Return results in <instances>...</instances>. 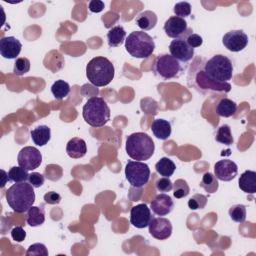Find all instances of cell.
Masks as SVG:
<instances>
[{
  "mask_svg": "<svg viewBox=\"0 0 256 256\" xmlns=\"http://www.w3.org/2000/svg\"><path fill=\"white\" fill-rule=\"evenodd\" d=\"M6 201L14 212H27L35 202L34 187L26 182L15 183L6 191Z\"/></svg>",
  "mask_w": 256,
  "mask_h": 256,
  "instance_id": "6da1fadb",
  "label": "cell"
},
{
  "mask_svg": "<svg viewBox=\"0 0 256 256\" xmlns=\"http://www.w3.org/2000/svg\"><path fill=\"white\" fill-rule=\"evenodd\" d=\"M114 75V65L104 56L94 57L86 65V77L94 86H107L113 80Z\"/></svg>",
  "mask_w": 256,
  "mask_h": 256,
  "instance_id": "7a4b0ae2",
  "label": "cell"
},
{
  "mask_svg": "<svg viewBox=\"0 0 256 256\" xmlns=\"http://www.w3.org/2000/svg\"><path fill=\"white\" fill-rule=\"evenodd\" d=\"M126 153L136 161L148 160L155 151V144L152 138L144 132L132 133L126 138Z\"/></svg>",
  "mask_w": 256,
  "mask_h": 256,
  "instance_id": "3957f363",
  "label": "cell"
},
{
  "mask_svg": "<svg viewBox=\"0 0 256 256\" xmlns=\"http://www.w3.org/2000/svg\"><path fill=\"white\" fill-rule=\"evenodd\" d=\"M82 115L85 122L95 128L103 127L110 120V108L101 97H91L83 106Z\"/></svg>",
  "mask_w": 256,
  "mask_h": 256,
  "instance_id": "277c9868",
  "label": "cell"
},
{
  "mask_svg": "<svg viewBox=\"0 0 256 256\" xmlns=\"http://www.w3.org/2000/svg\"><path fill=\"white\" fill-rule=\"evenodd\" d=\"M125 49L134 58L144 59L152 55L155 49L153 38L144 31H133L125 39Z\"/></svg>",
  "mask_w": 256,
  "mask_h": 256,
  "instance_id": "5b68a950",
  "label": "cell"
},
{
  "mask_svg": "<svg viewBox=\"0 0 256 256\" xmlns=\"http://www.w3.org/2000/svg\"><path fill=\"white\" fill-rule=\"evenodd\" d=\"M203 71L211 80L225 83L231 80L233 76V64L227 56L217 54L205 62Z\"/></svg>",
  "mask_w": 256,
  "mask_h": 256,
  "instance_id": "8992f818",
  "label": "cell"
},
{
  "mask_svg": "<svg viewBox=\"0 0 256 256\" xmlns=\"http://www.w3.org/2000/svg\"><path fill=\"white\" fill-rule=\"evenodd\" d=\"M125 177L134 188L144 187L150 178V168L142 161L128 160L125 166Z\"/></svg>",
  "mask_w": 256,
  "mask_h": 256,
  "instance_id": "52a82bcc",
  "label": "cell"
},
{
  "mask_svg": "<svg viewBox=\"0 0 256 256\" xmlns=\"http://www.w3.org/2000/svg\"><path fill=\"white\" fill-rule=\"evenodd\" d=\"M153 69L156 75L165 80L178 77L182 71L180 62L169 54H162L158 56L154 62Z\"/></svg>",
  "mask_w": 256,
  "mask_h": 256,
  "instance_id": "ba28073f",
  "label": "cell"
},
{
  "mask_svg": "<svg viewBox=\"0 0 256 256\" xmlns=\"http://www.w3.org/2000/svg\"><path fill=\"white\" fill-rule=\"evenodd\" d=\"M19 166L30 171L38 168L42 163L41 152L33 146H26L22 148L17 156Z\"/></svg>",
  "mask_w": 256,
  "mask_h": 256,
  "instance_id": "9c48e42d",
  "label": "cell"
},
{
  "mask_svg": "<svg viewBox=\"0 0 256 256\" xmlns=\"http://www.w3.org/2000/svg\"><path fill=\"white\" fill-rule=\"evenodd\" d=\"M249 38L243 30H231L224 34L222 43L231 52H240L248 45Z\"/></svg>",
  "mask_w": 256,
  "mask_h": 256,
  "instance_id": "30bf717a",
  "label": "cell"
},
{
  "mask_svg": "<svg viewBox=\"0 0 256 256\" xmlns=\"http://www.w3.org/2000/svg\"><path fill=\"white\" fill-rule=\"evenodd\" d=\"M170 55L173 56L179 62H189L194 56V48L189 46L185 38H177L171 41L169 44Z\"/></svg>",
  "mask_w": 256,
  "mask_h": 256,
  "instance_id": "8fae6325",
  "label": "cell"
},
{
  "mask_svg": "<svg viewBox=\"0 0 256 256\" xmlns=\"http://www.w3.org/2000/svg\"><path fill=\"white\" fill-rule=\"evenodd\" d=\"M148 227L150 235L158 240L168 239L172 234L171 222L163 217L152 218Z\"/></svg>",
  "mask_w": 256,
  "mask_h": 256,
  "instance_id": "7c38bea8",
  "label": "cell"
},
{
  "mask_svg": "<svg viewBox=\"0 0 256 256\" xmlns=\"http://www.w3.org/2000/svg\"><path fill=\"white\" fill-rule=\"evenodd\" d=\"M152 219V214L150 208L144 203L138 204L131 208L130 211V223L138 228L143 229L147 227Z\"/></svg>",
  "mask_w": 256,
  "mask_h": 256,
  "instance_id": "4fadbf2b",
  "label": "cell"
},
{
  "mask_svg": "<svg viewBox=\"0 0 256 256\" xmlns=\"http://www.w3.org/2000/svg\"><path fill=\"white\" fill-rule=\"evenodd\" d=\"M238 173L237 164L229 159H222L215 163L214 165V175L218 180L221 181H231Z\"/></svg>",
  "mask_w": 256,
  "mask_h": 256,
  "instance_id": "5bb4252c",
  "label": "cell"
},
{
  "mask_svg": "<svg viewBox=\"0 0 256 256\" xmlns=\"http://www.w3.org/2000/svg\"><path fill=\"white\" fill-rule=\"evenodd\" d=\"M164 32L170 38H180L184 35L188 29L187 22L184 18H180L177 16L169 17L164 23Z\"/></svg>",
  "mask_w": 256,
  "mask_h": 256,
  "instance_id": "9a60e30c",
  "label": "cell"
},
{
  "mask_svg": "<svg viewBox=\"0 0 256 256\" xmlns=\"http://www.w3.org/2000/svg\"><path fill=\"white\" fill-rule=\"evenodd\" d=\"M22 48L21 42L14 36L3 37L0 40V54L5 59H16Z\"/></svg>",
  "mask_w": 256,
  "mask_h": 256,
  "instance_id": "2e32d148",
  "label": "cell"
},
{
  "mask_svg": "<svg viewBox=\"0 0 256 256\" xmlns=\"http://www.w3.org/2000/svg\"><path fill=\"white\" fill-rule=\"evenodd\" d=\"M195 82L200 89L203 90H212V91H219V92H229L231 90V85L228 82L225 83H218L206 76L203 70L197 72L195 76Z\"/></svg>",
  "mask_w": 256,
  "mask_h": 256,
  "instance_id": "e0dca14e",
  "label": "cell"
},
{
  "mask_svg": "<svg viewBox=\"0 0 256 256\" xmlns=\"http://www.w3.org/2000/svg\"><path fill=\"white\" fill-rule=\"evenodd\" d=\"M150 206L154 214L158 216H165L173 210L174 202L169 195L162 193L154 197V199L151 201Z\"/></svg>",
  "mask_w": 256,
  "mask_h": 256,
  "instance_id": "ac0fdd59",
  "label": "cell"
},
{
  "mask_svg": "<svg viewBox=\"0 0 256 256\" xmlns=\"http://www.w3.org/2000/svg\"><path fill=\"white\" fill-rule=\"evenodd\" d=\"M87 152L86 142L82 138L74 137L70 139L66 145V153L70 158L78 159L85 156Z\"/></svg>",
  "mask_w": 256,
  "mask_h": 256,
  "instance_id": "d6986e66",
  "label": "cell"
},
{
  "mask_svg": "<svg viewBox=\"0 0 256 256\" xmlns=\"http://www.w3.org/2000/svg\"><path fill=\"white\" fill-rule=\"evenodd\" d=\"M239 188L247 194H255L256 192V172L246 170L240 175L238 180Z\"/></svg>",
  "mask_w": 256,
  "mask_h": 256,
  "instance_id": "ffe728a7",
  "label": "cell"
},
{
  "mask_svg": "<svg viewBox=\"0 0 256 256\" xmlns=\"http://www.w3.org/2000/svg\"><path fill=\"white\" fill-rule=\"evenodd\" d=\"M151 130L154 136L160 140H166L171 135V124L169 121L159 118L155 119L151 124Z\"/></svg>",
  "mask_w": 256,
  "mask_h": 256,
  "instance_id": "44dd1931",
  "label": "cell"
},
{
  "mask_svg": "<svg viewBox=\"0 0 256 256\" xmlns=\"http://www.w3.org/2000/svg\"><path fill=\"white\" fill-rule=\"evenodd\" d=\"M135 23L140 29L144 31L151 30L157 24V15L150 10L143 11L140 14H138V16L136 17Z\"/></svg>",
  "mask_w": 256,
  "mask_h": 256,
  "instance_id": "7402d4cb",
  "label": "cell"
},
{
  "mask_svg": "<svg viewBox=\"0 0 256 256\" xmlns=\"http://www.w3.org/2000/svg\"><path fill=\"white\" fill-rule=\"evenodd\" d=\"M30 136L34 144L44 146L51 139V130L47 125H39L30 132Z\"/></svg>",
  "mask_w": 256,
  "mask_h": 256,
  "instance_id": "603a6c76",
  "label": "cell"
},
{
  "mask_svg": "<svg viewBox=\"0 0 256 256\" xmlns=\"http://www.w3.org/2000/svg\"><path fill=\"white\" fill-rule=\"evenodd\" d=\"M44 221H45V211L42 206L41 207L32 206L27 211L26 222L29 226H31V227L40 226L44 223Z\"/></svg>",
  "mask_w": 256,
  "mask_h": 256,
  "instance_id": "cb8c5ba5",
  "label": "cell"
},
{
  "mask_svg": "<svg viewBox=\"0 0 256 256\" xmlns=\"http://www.w3.org/2000/svg\"><path fill=\"white\" fill-rule=\"evenodd\" d=\"M125 37H126L125 29L120 25L114 26L107 33V42L109 47H117L121 45L124 42Z\"/></svg>",
  "mask_w": 256,
  "mask_h": 256,
  "instance_id": "d4e9b609",
  "label": "cell"
},
{
  "mask_svg": "<svg viewBox=\"0 0 256 256\" xmlns=\"http://www.w3.org/2000/svg\"><path fill=\"white\" fill-rule=\"evenodd\" d=\"M237 111V104L228 98H222L216 106V113L221 117H231Z\"/></svg>",
  "mask_w": 256,
  "mask_h": 256,
  "instance_id": "484cf974",
  "label": "cell"
},
{
  "mask_svg": "<svg viewBox=\"0 0 256 256\" xmlns=\"http://www.w3.org/2000/svg\"><path fill=\"white\" fill-rule=\"evenodd\" d=\"M155 169L156 172L163 177H170L173 175L176 165L175 163L168 157H162L160 160L155 164Z\"/></svg>",
  "mask_w": 256,
  "mask_h": 256,
  "instance_id": "4316f807",
  "label": "cell"
},
{
  "mask_svg": "<svg viewBox=\"0 0 256 256\" xmlns=\"http://www.w3.org/2000/svg\"><path fill=\"white\" fill-rule=\"evenodd\" d=\"M51 93L57 100H62L70 93V85L64 80H57L51 86Z\"/></svg>",
  "mask_w": 256,
  "mask_h": 256,
  "instance_id": "83f0119b",
  "label": "cell"
},
{
  "mask_svg": "<svg viewBox=\"0 0 256 256\" xmlns=\"http://www.w3.org/2000/svg\"><path fill=\"white\" fill-rule=\"evenodd\" d=\"M215 140L224 145H231L233 143L234 139H233V136L231 133L230 126L227 124L221 125L216 131Z\"/></svg>",
  "mask_w": 256,
  "mask_h": 256,
  "instance_id": "f1b7e54d",
  "label": "cell"
},
{
  "mask_svg": "<svg viewBox=\"0 0 256 256\" xmlns=\"http://www.w3.org/2000/svg\"><path fill=\"white\" fill-rule=\"evenodd\" d=\"M8 180L12 181L14 183H21V182H26L29 178V173L28 170L24 169L21 166H13L10 168L8 171Z\"/></svg>",
  "mask_w": 256,
  "mask_h": 256,
  "instance_id": "f546056e",
  "label": "cell"
},
{
  "mask_svg": "<svg viewBox=\"0 0 256 256\" xmlns=\"http://www.w3.org/2000/svg\"><path fill=\"white\" fill-rule=\"evenodd\" d=\"M200 186L208 193H214L218 190V180L214 174L210 172H206L203 174L202 179L200 181Z\"/></svg>",
  "mask_w": 256,
  "mask_h": 256,
  "instance_id": "4dcf8cb0",
  "label": "cell"
},
{
  "mask_svg": "<svg viewBox=\"0 0 256 256\" xmlns=\"http://www.w3.org/2000/svg\"><path fill=\"white\" fill-rule=\"evenodd\" d=\"M230 218L237 223H243L246 220V207L243 204H235L229 209Z\"/></svg>",
  "mask_w": 256,
  "mask_h": 256,
  "instance_id": "1f68e13d",
  "label": "cell"
},
{
  "mask_svg": "<svg viewBox=\"0 0 256 256\" xmlns=\"http://www.w3.org/2000/svg\"><path fill=\"white\" fill-rule=\"evenodd\" d=\"M190 192V188L184 179H177L173 184V195L180 199L186 197Z\"/></svg>",
  "mask_w": 256,
  "mask_h": 256,
  "instance_id": "d6a6232c",
  "label": "cell"
},
{
  "mask_svg": "<svg viewBox=\"0 0 256 256\" xmlns=\"http://www.w3.org/2000/svg\"><path fill=\"white\" fill-rule=\"evenodd\" d=\"M29 70H30V61L28 58L19 57L16 59L14 63V68H13V72L15 75L22 76L27 72H29Z\"/></svg>",
  "mask_w": 256,
  "mask_h": 256,
  "instance_id": "836d02e7",
  "label": "cell"
},
{
  "mask_svg": "<svg viewBox=\"0 0 256 256\" xmlns=\"http://www.w3.org/2000/svg\"><path fill=\"white\" fill-rule=\"evenodd\" d=\"M207 204V197L203 194H194L188 200V207L191 210L203 209Z\"/></svg>",
  "mask_w": 256,
  "mask_h": 256,
  "instance_id": "e575fe53",
  "label": "cell"
},
{
  "mask_svg": "<svg viewBox=\"0 0 256 256\" xmlns=\"http://www.w3.org/2000/svg\"><path fill=\"white\" fill-rule=\"evenodd\" d=\"M27 256H48V250L42 243H34L30 245L26 251Z\"/></svg>",
  "mask_w": 256,
  "mask_h": 256,
  "instance_id": "d590c367",
  "label": "cell"
},
{
  "mask_svg": "<svg viewBox=\"0 0 256 256\" xmlns=\"http://www.w3.org/2000/svg\"><path fill=\"white\" fill-rule=\"evenodd\" d=\"M173 11L177 17L185 18L191 14V5L188 2H178L174 5Z\"/></svg>",
  "mask_w": 256,
  "mask_h": 256,
  "instance_id": "8d00e7d4",
  "label": "cell"
},
{
  "mask_svg": "<svg viewBox=\"0 0 256 256\" xmlns=\"http://www.w3.org/2000/svg\"><path fill=\"white\" fill-rule=\"evenodd\" d=\"M156 189L160 192H169L173 189V183L168 177H162L156 181Z\"/></svg>",
  "mask_w": 256,
  "mask_h": 256,
  "instance_id": "74e56055",
  "label": "cell"
},
{
  "mask_svg": "<svg viewBox=\"0 0 256 256\" xmlns=\"http://www.w3.org/2000/svg\"><path fill=\"white\" fill-rule=\"evenodd\" d=\"M28 181L34 188H39L44 184V176L38 172H32L29 174Z\"/></svg>",
  "mask_w": 256,
  "mask_h": 256,
  "instance_id": "f35d334b",
  "label": "cell"
},
{
  "mask_svg": "<svg viewBox=\"0 0 256 256\" xmlns=\"http://www.w3.org/2000/svg\"><path fill=\"white\" fill-rule=\"evenodd\" d=\"M11 237L15 242H22L26 238V232L21 226H15L11 230Z\"/></svg>",
  "mask_w": 256,
  "mask_h": 256,
  "instance_id": "ab89813d",
  "label": "cell"
},
{
  "mask_svg": "<svg viewBox=\"0 0 256 256\" xmlns=\"http://www.w3.org/2000/svg\"><path fill=\"white\" fill-rule=\"evenodd\" d=\"M186 42L189 44V46H191L192 48H196L202 45L203 43V39L200 35L196 34V33H190L186 38H185Z\"/></svg>",
  "mask_w": 256,
  "mask_h": 256,
  "instance_id": "60d3db41",
  "label": "cell"
},
{
  "mask_svg": "<svg viewBox=\"0 0 256 256\" xmlns=\"http://www.w3.org/2000/svg\"><path fill=\"white\" fill-rule=\"evenodd\" d=\"M44 201H45L46 203L52 204V205L59 204L60 201H61V196H60V194H58L57 192L50 191V192H47V193L44 195Z\"/></svg>",
  "mask_w": 256,
  "mask_h": 256,
  "instance_id": "b9f144b4",
  "label": "cell"
},
{
  "mask_svg": "<svg viewBox=\"0 0 256 256\" xmlns=\"http://www.w3.org/2000/svg\"><path fill=\"white\" fill-rule=\"evenodd\" d=\"M104 6H105V4H104L103 1L92 0V1L89 2L88 8L93 13H99V12H101L104 9Z\"/></svg>",
  "mask_w": 256,
  "mask_h": 256,
  "instance_id": "7bdbcfd3",
  "label": "cell"
},
{
  "mask_svg": "<svg viewBox=\"0 0 256 256\" xmlns=\"http://www.w3.org/2000/svg\"><path fill=\"white\" fill-rule=\"evenodd\" d=\"M2 172H3V174H4V176H3V181H2V184H1V187H4V185H5V180H4V178L6 177V172L4 171V170H2Z\"/></svg>",
  "mask_w": 256,
  "mask_h": 256,
  "instance_id": "ee69618b",
  "label": "cell"
}]
</instances>
